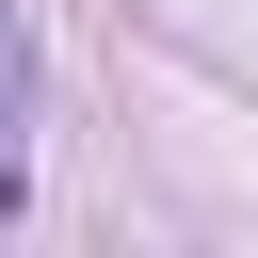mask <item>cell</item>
Wrapping results in <instances>:
<instances>
[{"instance_id": "cell-1", "label": "cell", "mask_w": 258, "mask_h": 258, "mask_svg": "<svg viewBox=\"0 0 258 258\" xmlns=\"http://www.w3.org/2000/svg\"><path fill=\"white\" fill-rule=\"evenodd\" d=\"M16 97H32V32H16V0H0V129H16Z\"/></svg>"}]
</instances>
